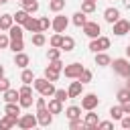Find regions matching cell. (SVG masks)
I'll list each match as a JSON object with an SVG mask.
<instances>
[{"mask_svg":"<svg viewBox=\"0 0 130 130\" xmlns=\"http://www.w3.org/2000/svg\"><path fill=\"white\" fill-rule=\"evenodd\" d=\"M114 67V73H118L120 77H130V59H124V57H118L110 63Z\"/></svg>","mask_w":130,"mask_h":130,"instance_id":"6da1fadb","label":"cell"},{"mask_svg":"<svg viewBox=\"0 0 130 130\" xmlns=\"http://www.w3.org/2000/svg\"><path fill=\"white\" fill-rule=\"evenodd\" d=\"M106 49H110V39H108V37H95V39H91L89 51L100 53V51H106Z\"/></svg>","mask_w":130,"mask_h":130,"instance_id":"7a4b0ae2","label":"cell"},{"mask_svg":"<svg viewBox=\"0 0 130 130\" xmlns=\"http://www.w3.org/2000/svg\"><path fill=\"white\" fill-rule=\"evenodd\" d=\"M37 124H39V122H37V116H32V114L18 116V122H16V126H18V128H22V130H32Z\"/></svg>","mask_w":130,"mask_h":130,"instance_id":"3957f363","label":"cell"},{"mask_svg":"<svg viewBox=\"0 0 130 130\" xmlns=\"http://www.w3.org/2000/svg\"><path fill=\"white\" fill-rule=\"evenodd\" d=\"M112 28H114V35L124 37L126 32H130V20H126V18H118V20L112 24Z\"/></svg>","mask_w":130,"mask_h":130,"instance_id":"277c9868","label":"cell"},{"mask_svg":"<svg viewBox=\"0 0 130 130\" xmlns=\"http://www.w3.org/2000/svg\"><path fill=\"white\" fill-rule=\"evenodd\" d=\"M81 28H83V32H85L89 39H95V37H100V32H102V26H100L95 20H87Z\"/></svg>","mask_w":130,"mask_h":130,"instance_id":"5b68a950","label":"cell"},{"mask_svg":"<svg viewBox=\"0 0 130 130\" xmlns=\"http://www.w3.org/2000/svg\"><path fill=\"white\" fill-rule=\"evenodd\" d=\"M81 71H83V65H81V63H69V65L63 67V73H65V77H69V79H77Z\"/></svg>","mask_w":130,"mask_h":130,"instance_id":"8992f818","label":"cell"},{"mask_svg":"<svg viewBox=\"0 0 130 130\" xmlns=\"http://www.w3.org/2000/svg\"><path fill=\"white\" fill-rule=\"evenodd\" d=\"M98 106H100V98L95 93H85L81 98V108L83 110H95Z\"/></svg>","mask_w":130,"mask_h":130,"instance_id":"52a82bcc","label":"cell"},{"mask_svg":"<svg viewBox=\"0 0 130 130\" xmlns=\"http://www.w3.org/2000/svg\"><path fill=\"white\" fill-rule=\"evenodd\" d=\"M35 116H37V122H39L41 126H49V124L53 122V114L49 112V108H47V106H45V108H39Z\"/></svg>","mask_w":130,"mask_h":130,"instance_id":"ba28073f","label":"cell"},{"mask_svg":"<svg viewBox=\"0 0 130 130\" xmlns=\"http://www.w3.org/2000/svg\"><path fill=\"white\" fill-rule=\"evenodd\" d=\"M67 24H69V20H67V16H63V14H57V16L51 20V26H53L55 32H65Z\"/></svg>","mask_w":130,"mask_h":130,"instance_id":"9c48e42d","label":"cell"},{"mask_svg":"<svg viewBox=\"0 0 130 130\" xmlns=\"http://www.w3.org/2000/svg\"><path fill=\"white\" fill-rule=\"evenodd\" d=\"M98 122H100L98 114H93V110H87V114H85V118H83V128H87V130H98Z\"/></svg>","mask_w":130,"mask_h":130,"instance_id":"30bf717a","label":"cell"},{"mask_svg":"<svg viewBox=\"0 0 130 130\" xmlns=\"http://www.w3.org/2000/svg\"><path fill=\"white\" fill-rule=\"evenodd\" d=\"M81 91H83V83H81L79 79H77V81H71L69 87H67V95H69V98H79Z\"/></svg>","mask_w":130,"mask_h":130,"instance_id":"8fae6325","label":"cell"},{"mask_svg":"<svg viewBox=\"0 0 130 130\" xmlns=\"http://www.w3.org/2000/svg\"><path fill=\"white\" fill-rule=\"evenodd\" d=\"M16 122H18V116L4 114V118H0V130H8V128L16 126Z\"/></svg>","mask_w":130,"mask_h":130,"instance_id":"7c38bea8","label":"cell"},{"mask_svg":"<svg viewBox=\"0 0 130 130\" xmlns=\"http://www.w3.org/2000/svg\"><path fill=\"white\" fill-rule=\"evenodd\" d=\"M22 28H24V30H28V32H41V22H39V18L28 16V20L22 24Z\"/></svg>","mask_w":130,"mask_h":130,"instance_id":"4fadbf2b","label":"cell"},{"mask_svg":"<svg viewBox=\"0 0 130 130\" xmlns=\"http://www.w3.org/2000/svg\"><path fill=\"white\" fill-rule=\"evenodd\" d=\"M28 63H30V57L26 55V53H14V65L16 67H20V69H24V67H28Z\"/></svg>","mask_w":130,"mask_h":130,"instance_id":"5bb4252c","label":"cell"},{"mask_svg":"<svg viewBox=\"0 0 130 130\" xmlns=\"http://www.w3.org/2000/svg\"><path fill=\"white\" fill-rule=\"evenodd\" d=\"M104 18H106V22L114 24V22H116V20L120 18V10H118V8H112V6H110V8H106V10H104Z\"/></svg>","mask_w":130,"mask_h":130,"instance_id":"9a60e30c","label":"cell"},{"mask_svg":"<svg viewBox=\"0 0 130 130\" xmlns=\"http://www.w3.org/2000/svg\"><path fill=\"white\" fill-rule=\"evenodd\" d=\"M110 63H112V59H110L108 53H104V51L95 53V65H100V67H108Z\"/></svg>","mask_w":130,"mask_h":130,"instance_id":"2e32d148","label":"cell"},{"mask_svg":"<svg viewBox=\"0 0 130 130\" xmlns=\"http://www.w3.org/2000/svg\"><path fill=\"white\" fill-rule=\"evenodd\" d=\"M14 24V16L12 14H0V30H8Z\"/></svg>","mask_w":130,"mask_h":130,"instance_id":"e0dca14e","label":"cell"},{"mask_svg":"<svg viewBox=\"0 0 130 130\" xmlns=\"http://www.w3.org/2000/svg\"><path fill=\"white\" fill-rule=\"evenodd\" d=\"M47 108H49L51 114H61L63 112V102H59L57 98H53V100H49V106Z\"/></svg>","mask_w":130,"mask_h":130,"instance_id":"ac0fdd59","label":"cell"},{"mask_svg":"<svg viewBox=\"0 0 130 130\" xmlns=\"http://www.w3.org/2000/svg\"><path fill=\"white\" fill-rule=\"evenodd\" d=\"M4 114L18 116V114H20V104H18V102H6V106H4Z\"/></svg>","mask_w":130,"mask_h":130,"instance_id":"d6986e66","label":"cell"},{"mask_svg":"<svg viewBox=\"0 0 130 130\" xmlns=\"http://www.w3.org/2000/svg\"><path fill=\"white\" fill-rule=\"evenodd\" d=\"M20 4H22V8H24L28 14H35V12L39 10V2H37V0H20Z\"/></svg>","mask_w":130,"mask_h":130,"instance_id":"ffe728a7","label":"cell"},{"mask_svg":"<svg viewBox=\"0 0 130 130\" xmlns=\"http://www.w3.org/2000/svg\"><path fill=\"white\" fill-rule=\"evenodd\" d=\"M22 35H24L22 24H12V26L8 28V37H10V39H22Z\"/></svg>","mask_w":130,"mask_h":130,"instance_id":"44dd1931","label":"cell"},{"mask_svg":"<svg viewBox=\"0 0 130 130\" xmlns=\"http://www.w3.org/2000/svg\"><path fill=\"white\" fill-rule=\"evenodd\" d=\"M75 49V41H73V37H65L63 35V43H61V51H65V53H69V51H73Z\"/></svg>","mask_w":130,"mask_h":130,"instance_id":"7402d4cb","label":"cell"},{"mask_svg":"<svg viewBox=\"0 0 130 130\" xmlns=\"http://www.w3.org/2000/svg\"><path fill=\"white\" fill-rule=\"evenodd\" d=\"M65 116H67L69 120H75V118H81V108H79V106H69V108L65 110Z\"/></svg>","mask_w":130,"mask_h":130,"instance_id":"603a6c76","label":"cell"},{"mask_svg":"<svg viewBox=\"0 0 130 130\" xmlns=\"http://www.w3.org/2000/svg\"><path fill=\"white\" fill-rule=\"evenodd\" d=\"M12 16H14V22H16V24H24V22L28 20V16H30V14L22 8V10H16V14H12Z\"/></svg>","mask_w":130,"mask_h":130,"instance_id":"cb8c5ba5","label":"cell"},{"mask_svg":"<svg viewBox=\"0 0 130 130\" xmlns=\"http://www.w3.org/2000/svg\"><path fill=\"white\" fill-rule=\"evenodd\" d=\"M18 98H20L18 89H12V87H8V89L4 91V102H18Z\"/></svg>","mask_w":130,"mask_h":130,"instance_id":"d4e9b609","label":"cell"},{"mask_svg":"<svg viewBox=\"0 0 130 130\" xmlns=\"http://www.w3.org/2000/svg\"><path fill=\"white\" fill-rule=\"evenodd\" d=\"M85 22H87V16H85V12L77 10V12L73 14V24H75V26H83Z\"/></svg>","mask_w":130,"mask_h":130,"instance_id":"484cf974","label":"cell"},{"mask_svg":"<svg viewBox=\"0 0 130 130\" xmlns=\"http://www.w3.org/2000/svg\"><path fill=\"white\" fill-rule=\"evenodd\" d=\"M8 49H10V51H14V53H20V51L24 49V43H22V39H10V45H8Z\"/></svg>","mask_w":130,"mask_h":130,"instance_id":"4316f807","label":"cell"},{"mask_svg":"<svg viewBox=\"0 0 130 130\" xmlns=\"http://www.w3.org/2000/svg\"><path fill=\"white\" fill-rule=\"evenodd\" d=\"M30 41H32L35 47H43V45L47 43V37H45L43 32H32V39H30Z\"/></svg>","mask_w":130,"mask_h":130,"instance_id":"83f0119b","label":"cell"},{"mask_svg":"<svg viewBox=\"0 0 130 130\" xmlns=\"http://www.w3.org/2000/svg\"><path fill=\"white\" fill-rule=\"evenodd\" d=\"M65 8V0H51L49 2V10L51 12H61Z\"/></svg>","mask_w":130,"mask_h":130,"instance_id":"f1b7e54d","label":"cell"},{"mask_svg":"<svg viewBox=\"0 0 130 130\" xmlns=\"http://www.w3.org/2000/svg\"><path fill=\"white\" fill-rule=\"evenodd\" d=\"M61 43H63V32H55V35L49 39V45H51V47L61 49Z\"/></svg>","mask_w":130,"mask_h":130,"instance_id":"f546056e","label":"cell"},{"mask_svg":"<svg viewBox=\"0 0 130 130\" xmlns=\"http://www.w3.org/2000/svg\"><path fill=\"white\" fill-rule=\"evenodd\" d=\"M59 75H61V71H57V69H53V67H47V69H45V77H47L49 81H57Z\"/></svg>","mask_w":130,"mask_h":130,"instance_id":"4dcf8cb0","label":"cell"},{"mask_svg":"<svg viewBox=\"0 0 130 130\" xmlns=\"http://www.w3.org/2000/svg\"><path fill=\"white\" fill-rule=\"evenodd\" d=\"M47 83H49V79H47V77H35V79H32V87H35L39 93H41V89H43Z\"/></svg>","mask_w":130,"mask_h":130,"instance_id":"1f68e13d","label":"cell"},{"mask_svg":"<svg viewBox=\"0 0 130 130\" xmlns=\"http://www.w3.org/2000/svg\"><path fill=\"white\" fill-rule=\"evenodd\" d=\"M93 10H95V2H91V0H83V2H81V12L91 14Z\"/></svg>","mask_w":130,"mask_h":130,"instance_id":"d6a6232c","label":"cell"},{"mask_svg":"<svg viewBox=\"0 0 130 130\" xmlns=\"http://www.w3.org/2000/svg\"><path fill=\"white\" fill-rule=\"evenodd\" d=\"M32 79H35L32 71L24 67V69H22V73H20V81H22V83H32Z\"/></svg>","mask_w":130,"mask_h":130,"instance_id":"836d02e7","label":"cell"},{"mask_svg":"<svg viewBox=\"0 0 130 130\" xmlns=\"http://www.w3.org/2000/svg\"><path fill=\"white\" fill-rule=\"evenodd\" d=\"M116 98H118V102H120V104H122V102H128V100H130V89H128V87H122V89H118Z\"/></svg>","mask_w":130,"mask_h":130,"instance_id":"e575fe53","label":"cell"},{"mask_svg":"<svg viewBox=\"0 0 130 130\" xmlns=\"http://www.w3.org/2000/svg\"><path fill=\"white\" fill-rule=\"evenodd\" d=\"M91 77H93V73H91L89 69H85V67H83V71L79 73V77H77V79H79L81 83H89V81H91Z\"/></svg>","mask_w":130,"mask_h":130,"instance_id":"d590c367","label":"cell"},{"mask_svg":"<svg viewBox=\"0 0 130 130\" xmlns=\"http://www.w3.org/2000/svg\"><path fill=\"white\" fill-rule=\"evenodd\" d=\"M55 89H57V87L53 85V81H49V83H47V85L41 89V95H45V98H51V95L55 93Z\"/></svg>","mask_w":130,"mask_h":130,"instance_id":"8d00e7d4","label":"cell"},{"mask_svg":"<svg viewBox=\"0 0 130 130\" xmlns=\"http://www.w3.org/2000/svg\"><path fill=\"white\" fill-rule=\"evenodd\" d=\"M18 104H20V108H30L32 106V93L30 95H20L18 98Z\"/></svg>","mask_w":130,"mask_h":130,"instance_id":"74e56055","label":"cell"},{"mask_svg":"<svg viewBox=\"0 0 130 130\" xmlns=\"http://www.w3.org/2000/svg\"><path fill=\"white\" fill-rule=\"evenodd\" d=\"M110 116H112V120H120V118L124 116V112H122L120 106H112V108H110Z\"/></svg>","mask_w":130,"mask_h":130,"instance_id":"f35d334b","label":"cell"},{"mask_svg":"<svg viewBox=\"0 0 130 130\" xmlns=\"http://www.w3.org/2000/svg\"><path fill=\"white\" fill-rule=\"evenodd\" d=\"M47 57H49V61H53V59H61V49L51 47V49H49V53H47Z\"/></svg>","mask_w":130,"mask_h":130,"instance_id":"ab89813d","label":"cell"},{"mask_svg":"<svg viewBox=\"0 0 130 130\" xmlns=\"http://www.w3.org/2000/svg\"><path fill=\"white\" fill-rule=\"evenodd\" d=\"M69 128H71V130H79V128H83V120H81V118L69 120Z\"/></svg>","mask_w":130,"mask_h":130,"instance_id":"60d3db41","label":"cell"},{"mask_svg":"<svg viewBox=\"0 0 130 130\" xmlns=\"http://www.w3.org/2000/svg\"><path fill=\"white\" fill-rule=\"evenodd\" d=\"M8 45H10V37L6 32H0V49H8Z\"/></svg>","mask_w":130,"mask_h":130,"instance_id":"b9f144b4","label":"cell"},{"mask_svg":"<svg viewBox=\"0 0 130 130\" xmlns=\"http://www.w3.org/2000/svg\"><path fill=\"white\" fill-rule=\"evenodd\" d=\"M53 98H57L59 102H65L69 95H67V91L65 89H55V93H53Z\"/></svg>","mask_w":130,"mask_h":130,"instance_id":"7bdbcfd3","label":"cell"},{"mask_svg":"<svg viewBox=\"0 0 130 130\" xmlns=\"http://www.w3.org/2000/svg\"><path fill=\"white\" fill-rule=\"evenodd\" d=\"M49 67H53L57 71H63V61L61 59H53V61H49Z\"/></svg>","mask_w":130,"mask_h":130,"instance_id":"ee69618b","label":"cell"},{"mask_svg":"<svg viewBox=\"0 0 130 130\" xmlns=\"http://www.w3.org/2000/svg\"><path fill=\"white\" fill-rule=\"evenodd\" d=\"M39 22H41V32H45L49 26H51V20L47 18V16H43V18H39Z\"/></svg>","mask_w":130,"mask_h":130,"instance_id":"f6af8a7d","label":"cell"},{"mask_svg":"<svg viewBox=\"0 0 130 130\" xmlns=\"http://www.w3.org/2000/svg\"><path fill=\"white\" fill-rule=\"evenodd\" d=\"M120 126H122V128H126V130L130 128V114H124V116L120 118Z\"/></svg>","mask_w":130,"mask_h":130,"instance_id":"bcb514c9","label":"cell"},{"mask_svg":"<svg viewBox=\"0 0 130 130\" xmlns=\"http://www.w3.org/2000/svg\"><path fill=\"white\" fill-rule=\"evenodd\" d=\"M18 93H20V95H30V93H32V89H30V83H24V85L18 89Z\"/></svg>","mask_w":130,"mask_h":130,"instance_id":"7dc6e473","label":"cell"},{"mask_svg":"<svg viewBox=\"0 0 130 130\" xmlns=\"http://www.w3.org/2000/svg\"><path fill=\"white\" fill-rule=\"evenodd\" d=\"M98 128H102V130H110V128H114V122H110V120L98 122Z\"/></svg>","mask_w":130,"mask_h":130,"instance_id":"c3c4849f","label":"cell"},{"mask_svg":"<svg viewBox=\"0 0 130 130\" xmlns=\"http://www.w3.org/2000/svg\"><path fill=\"white\" fill-rule=\"evenodd\" d=\"M8 87H10V79H6V77H0V91L4 93Z\"/></svg>","mask_w":130,"mask_h":130,"instance_id":"681fc988","label":"cell"},{"mask_svg":"<svg viewBox=\"0 0 130 130\" xmlns=\"http://www.w3.org/2000/svg\"><path fill=\"white\" fill-rule=\"evenodd\" d=\"M35 104H37V110H39V108H45V106H47V102H45V95L37 98V102H35Z\"/></svg>","mask_w":130,"mask_h":130,"instance_id":"f907efd6","label":"cell"},{"mask_svg":"<svg viewBox=\"0 0 130 130\" xmlns=\"http://www.w3.org/2000/svg\"><path fill=\"white\" fill-rule=\"evenodd\" d=\"M120 108H122V112H124V114H130V100H128V102H122V104H120Z\"/></svg>","mask_w":130,"mask_h":130,"instance_id":"816d5d0a","label":"cell"},{"mask_svg":"<svg viewBox=\"0 0 130 130\" xmlns=\"http://www.w3.org/2000/svg\"><path fill=\"white\" fill-rule=\"evenodd\" d=\"M126 57H128V59H130V45H128V47H126Z\"/></svg>","mask_w":130,"mask_h":130,"instance_id":"f5cc1de1","label":"cell"},{"mask_svg":"<svg viewBox=\"0 0 130 130\" xmlns=\"http://www.w3.org/2000/svg\"><path fill=\"white\" fill-rule=\"evenodd\" d=\"M0 77H4V67L0 65Z\"/></svg>","mask_w":130,"mask_h":130,"instance_id":"db71d44e","label":"cell"},{"mask_svg":"<svg viewBox=\"0 0 130 130\" xmlns=\"http://www.w3.org/2000/svg\"><path fill=\"white\" fill-rule=\"evenodd\" d=\"M126 87H128V89H130V77H128V83H126Z\"/></svg>","mask_w":130,"mask_h":130,"instance_id":"11a10c76","label":"cell"},{"mask_svg":"<svg viewBox=\"0 0 130 130\" xmlns=\"http://www.w3.org/2000/svg\"><path fill=\"white\" fill-rule=\"evenodd\" d=\"M6 2H8V0H0V4H6Z\"/></svg>","mask_w":130,"mask_h":130,"instance_id":"9f6ffc18","label":"cell"},{"mask_svg":"<svg viewBox=\"0 0 130 130\" xmlns=\"http://www.w3.org/2000/svg\"><path fill=\"white\" fill-rule=\"evenodd\" d=\"M91 2H98V0H91Z\"/></svg>","mask_w":130,"mask_h":130,"instance_id":"6f0895ef","label":"cell"},{"mask_svg":"<svg viewBox=\"0 0 130 130\" xmlns=\"http://www.w3.org/2000/svg\"><path fill=\"white\" fill-rule=\"evenodd\" d=\"M0 32H2V30H0Z\"/></svg>","mask_w":130,"mask_h":130,"instance_id":"680465c9","label":"cell"}]
</instances>
